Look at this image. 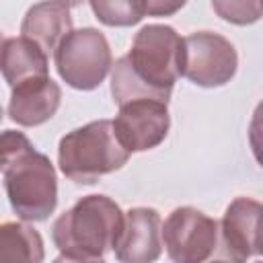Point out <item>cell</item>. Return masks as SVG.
I'll return each mask as SVG.
<instances>
[{
    "label": "cell",
    "mask_w": 263,
    "mask_h": 263,
    "mask_svg": "<svg viewBox=\"0 0 263 263\" xmlns=\"http://www.w3.org/2000/svg\"><path fill=\"white\" fill-rule=\"evenodd\" d=\"M162 222L154 208H132L123 214V228L113 253L123 263H150L162 251Z\"/></svg>",
    "instance_id": "10"
},
{
    "label": "cell",
    "mask_w": 263,
    "mask_h": 263,
    "mask_svg": "<svg viewBox=\"0 0 263 263\" xmlns=\"http://www.w3.org/2000/svg\"><path fill=\"white\" fill-rule=\"evenodd\" d=\"M60 78L76 90L97 88L113 66L111 47L99 29H72L53 49Z\"/></svg>",
    "instance_id": "5"
},
{
    "label": "cell",
    "mask_w": 263,
    "mask_h": 263,
    "mask_svg": "<svg viewBox=\"0 0 263 263\" xmlns=\"http://www.w3.org/2000/svg\"><path fill=\"white\" fill-rule=\"evenodd\" d=\"M261 203L251 197H236L224 212L218 232L222 238L224 255L234 261H247L261 253L259 222H261Z\"/></svg>",
    "instance_id": "9"
},
{
    "label": "cell",
    "mask_w": 263,
    "mask_h": 263,
    "mask_svg": "<svg viewBox=\"0 0 263 263\" xmlns=\"http://www.w3.org/2000/svg\"><path fill=\"white\" fill-rule=\"evenodd\" d=\"M90 8L107 27H132L146 14L144 0H90Z\"/></svg>",
    "instance_id": "15"
},
{
    "label": "cell",
    "mask_w": 263,
    "mask_h": 263,
    "mask_svg": "<svg viewBox=\"0 0 263 263\" xmlns=\"http://www.w3.org/2000/svg\"><path fill=\"white\" fill-rule=\"evenodd\" d=\"M123 228L121 208L107 195L78 199L51 226L58 261H101L113 251Z\"/></svg>",
    "instance_id": "1"
},
{
    "label": "cell",
    "mask_w": 263,
    "mask_h": 263,
    "mask_svg": "<svg viewBox=\"0 0 263 263\" xmlns=\"http://www.w3.org/2000/svg\"><path fill=\"white\" fill-rule=\"evenodd\" d=\"M62 2H66L68 6H80L84 0H62Z\"/></svg>",
    "instance_id": "19"
},
{
    "label": "cell",
    "mask_w": 263,
    "mask_h": 263,
    "mask_svg": "<svg viewBox=\"0 0 263 263\" xmlns=\"http://www.w3.org/2000/svg\"><path fill=\"white\" fill-rule=\"evenodd\" d=\"M70 31H72L70 6L62 0H43L39 4H33L21 23L23 37L37 43L45 53L55 49L58 43Z\"/></svg>",
    "instance_id": "12"
},
{
    "label": "cell",
    "mask_w": 263,
    "mask_h": 263,
    "mask_svg": "<svg viewBox=\"0 0 263 263\" xmlns=\"http://www.w3.org/2000/svg\"><path fill=\"white\" fill-rule=\"evenodd\" d=\"M185 4L187 0H144L146 14L150 16H171L179 12Z\"/></svg>",
    "instance_id": "18"
},
{
    "label": "cell",
    "mask_w": 263,
    "mask_h": 263,
    "mask_svg": "<svg viewBox=\"0 0 263 263\" xmlns=\"http://www.w3.org/2000/svg\"><path fill=\"white\" fill-rule=\"evenodd\" d=\"M171 127L166 103L156 99H136L119 105L113 121L119 144L132 152H146L164 142Z\"/></svg>",
    "instance_id": "8"
},
{
    "label": "cell",
    "mask_w": 263,
    "mask_h": 263,
    "mask_svg": "<svg viewBox=\"0 0 263 263\" xmlns=\"http://www.w3.org/2000/svg\"><path fill=\"white\" fill-rule=\"evenodd\" d=\"M166 253L177 263H199L218 247V222L195 208H177L160 228Z\"/></svg>",
    "instance_id": "7"
},
{
    "label": "cell",
    "mask_w": 263,
    "mask_h": 263,
    "mask_svg": "<svg viewBox=\"0 0 263 263\" xmlns=\"http://www.w3.org/2000/svg\"><path fill=\"white\" fill-rule=\"evenodd\" d=\"M35 146L31 140L16 129H6L0 134V173H4L14 160H18L23 154L31 152Z\"/></svg>",
    "instance_id": "17"
},
{
    "label": "cell",
    "mask_w": 263,
    "mask_h": 263,
    "mask_svg": "<svg viewBox=\"0 0 263 263\" xmlns=\"http://www.w3.org/2000/svg\"><path fill=\"white\" fill-rule=\"evenodd\" d=\"M41 234L23 222L0 224V263H39L43 261Z\"/></svg>",
    "instance_id": "14"
},
{
    "label": "cell",
    "mask_w": 263,
    "mask_h": 263,
    "mask_svg": "<svg viewBox=\"0 0 263 263\" xmlns=\"http://www.w3.org/2000/svg\"><path fill=\"white\" fill-rule=\"evenodd\" d=\"M132 74L158 99L168 103L173 86L183 76V39L168 25L142 27L125 55Z\"/></svg>",
    "instance_id": "3"
},
{
    "label": "cell",
    "mask_w": 263,
    "mask_h": 263,
    "mask_svg": "<svg viewBox=\"0 0 263 263\" xmlns=\"http://www.w3.org/2000/svg\"><path fill=\"white\" fill-rule=\"evenodd\" d=\"M62 103V88L49 76L29 78L12 86L8 115L14 123L35 127L49 121Z\"/></svg>",
    "instance_id": "11"
},
{
    "label": "cell",
    "mask_w": 263,
    "mask_h": 263,
    "mask_svg": "<svg viewBox=\"0 0 263 263\" xmlns=\"http://www.w3.org/2000/svg\"><path fill=\"white\" fill-rule=\"evenodd\" d=\"M234 45L212 31H197L183 39V76L203 88L224 86L236 74Z\"/></svg>",
    "instance_id": "6"
},
{
    "label": "cell",
    "mask_w": 263,
    "mask_h": 263,
    "mask_svg": "<svg viewBox=\"0 0 263 263\" xmlns=\"http://www.w3.org/2000/svg\"><path fill=\"white\" fill-rule=\"evenodd\" d=\"M127 158L129 152L119 144L109 119H97L72 129L58 146L60 171L78 185L97 183L101 177L119 171Z\"/></svg>",
    "instance_id": "2"
},
{
    "label": "cell",
    "mask_w": 263,
    "mask_h": 263,
    "mask_svg": "<svg viewBox=\"0 0 263 263\" xmlns=\"http://www.w3.org/2000/svg\"><path fill=\"white\" fill-rule=\"evenodd\" d=\"M12 212L25 222L47 220L58 205V177L51 160L35 148L4 171Z\"/></svg>",
    "instance_id": "4"
},
{
    "label": "cell",
    "mask_w": 263,
    "mask_h": 263,
    "mask_svg": "<svg viewBox=\"0 0 263 263\" xmlns=\"http://www.w3.org/2000/svg\"><path fill=\"white\" fill-rule=\"evenodd\" d=\"M2 119H4V111H2V107H0V123H2Z\"/></svg>",
    "instance_id": "20"
},
{
    "label": "cell",
    "mask_w": 263,
    "mask_h": 263,
    "mask_svg": "<svg viewBox=\"0 0 263 263\" xmlns=\"http://www.w3.org/2000/svg\"><path fill=\"white\" fill-rule=\"evenodd\" d=\"M214 12L232 25H253L261 18V0H212Z\"/></svg>",
    "instance_id": "16"
},
{
    "label": "cell",
    "mask_w": 263,
    "mask_h": 263,
    "mask_svg": "<svg viewBox=\"0 0 263 263\" xmlns=\"http://www.w3.org/2000/svg\"><path fill=\"white\" fill-rule=\"evenodd\" d=\"M47 53L31 39L8 37L0 43V72L10 88L29 78L47 76Z\"/></svg>",
    "instance_id": "13"
}]
</instances>
